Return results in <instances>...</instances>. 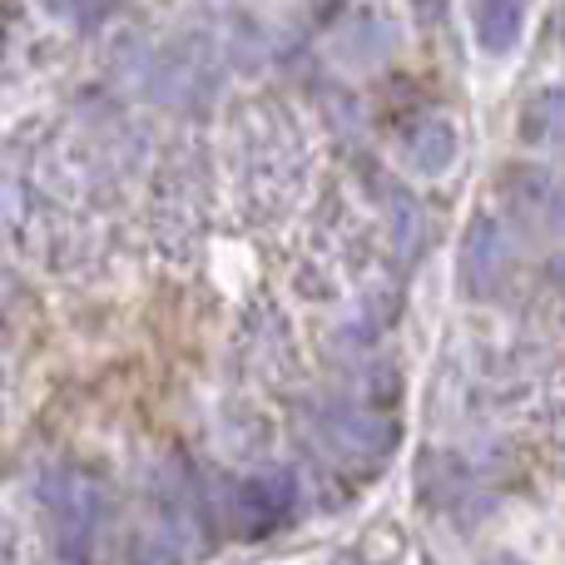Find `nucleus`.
I'll list each match as a JSON object with an SVG mask.
<instances>
[{
  "label": "nucleus",
  "instance_id": "nucleus-1",
  "mask_svg": "<svg viewBox=\"0 0 565 565\" xmlns=\"http://www.w3.org/2000/svg\"><path fill=\"white\" fill-rule=\"evenodd\" d=\"M75 184H55V154L25 139L0 145V238L25 248L40 264H60L75 248V228L60 199Z\"/></svg>",
  "mask_w": 565,
  "mask_h": 565
},
{
  "label": "nucleus",
  "instance_id": "nucleus-2",
  "mask_svg": "<svg viewBox=\"0 0 565 565\" xmlns=\"http://www.w3.org/2000/svg\"><path fill=\"white\" fill-rule=\"evenodd\" d=\"M302 174H308V149H302L298 125L274 105L248 109L238 119V184H244L248 214H288L302 194Z\"/></svg>",
  "mask_w": 565,
  "mask_h": 565
},
{
  "label": "nucleus",
  "instance_id": "nucleus-3",
  "mask_svg": "<svg viewBox=\"0 0 565 565\" xmlns=\"http://www.w3.org/2000/svg\"><path fill=\"white\" fill-rule=\"evenodd\" d=\"M40 501L50 516V541H55L65 565H95L105 551L109 531V491L79 467H50L40 481Z\"/></svg>",
  "mask_w": 565,
  "mask_h": 565
},
{
  "label": "nucleus",
  "instance_id": "nucleus-4",
  "mask_svg": "<svg viewBox=\"0 0 565 565\" xmlns=\"http://www.w3.org/2000/svg\"><path fill=\"white\" fill-rule=\"evenodd\" d=\"M129 85L154 95L159 105H204L218 89V55L209 40H174L159 50H139V70H129Z\"/></svg>",
  "mask_w": 565,
  "mask_h": 565
},
{
  "label": "nucleus",
  "instance_id": "nucleus-5",
  "mask_svg": "<svg viewBox=\"0 0 565 565\" xmlns=\"http://www.w3.org/2000/svg\"><path fill=\"white\" fill-rule=\"evenodd\" d=\"M308 422H312V431H318V447L328 451L332 461L358 467V471L382 467L387 451L397 447V422L372 407H358V402H342V397L318 402Z\"/></svg>",
  "mask_w": 565,
  "mask_h": 565
},
{
  "label": "nucleus",
  "instance_id": "nucleus-6",
  "mask_svg": "<svg viewBox=\"0 0 565 565\" xmlns=\"http://www.w3.org/2000/svg\"><path fill=\"white\" fill-rule=\"evenodd\" d=\"M292 501H298V487H292L288 471H278V467L254 471V477H244L234 487V497H228V521H234L238 536L258 541L292 516Z\"/></svg>",
  "mask_w": 565,
  "mask_h": 565
},
{
  "label": "nucleus",
  "instance_id": "nucleus-7",
  "mask_svg": "<svg viewBox=\"0 0 565 565\" xmlns=\"http://www.w3.org/2000/svg\"><path fill=\"white\" fill-rule=\"evenodd\" d=\"M501 278H507V234H501V224L491 214H481L471 224L467 244H461V288L487 302L497 298Z\"/></svg>",
  "mask_w": 565,
  "mask_h": 565
},
{
  "label": "nucleus",
  "instance_id": "nucleus-8",
  "mask_svg": "<svg viewBox=\"0 0 565 565\" xmlns=\"http://www.w3.org/2000/svg\"><path fill=\"white\" fill-rule=\"evenodd\" d=\"M402 159H407V169L422 179L447 174V169L457 164V129H451L441 115L417 119V125L402 135Z\"/></svg>",
  "mask_w": 565,
  "mask_h": 565
},
{
  "label": "nucleus",
  "instance_id": "nucleus-9",
  "mask_svg": "<svg viewBox=\"0 0 565 565\" xmlns=\"http://www.w3.org/2000/svg\"><path fill=\"white\" fill-rule=\"evenodd\" d=\"M507 189L526 209V218H536L546 234H565V184L556 174H546V169H511Z\"/></svg>",
  "mask_w": 565,
  "mask_h": 565
},
{
  "label": "nucleus",
  "instance_id": "nucleus-10",
  "mask_svg": "<svg viewBox=\"0 0 565 565\" xmlns=\"http://www.w3.org/2000/svg\"><path fill=\"white\" fill-rule=\"evenodd\" d=\"M477 15V40L491 55H507L521 40V25H526V0H477L471 6Z\"/></svg>",
  "mask_w": 565,
  "mask_h": 565
},
{
  "label": "nucleus",
  "instance_id": "nucleus-11",
  "mask_svg": "<svg viewBox=\"0 0 565 565\" xmlns=\"http://www.w3.org/2000/svg\"><path fill=\"white\" fill-rule=\"evenodd\" d=\"M521 135L526 145H565V95L561 89H541L526 105V119H521Z\"/></svg>",
  "mask_w": 565,
  "mask_h": 565
},
{
  "label": "nucleus",
  "instance_id": "nucleus-12",
  "mask_svg": "<svg viewBox=\"0 0 565 565\" xmlns=\"http://www.w3.org/2000/svg\"><path fill=\"white\" fill-rule=\"evenodd\" d=\"M50 10H60L65 20H75V25H89V20H105L109 10H115V0H45Z\"/></svg>",
  "mask_w": 565,
  "mask_h": 565
},
{
  "label": "nucleus",
  "instance_id": "nucleus-13",
  "mask_svg": "<svg viewBox=\"0 0 565 565\" xmlns=\"http://www.w3.org/2000/svg\"><path fill=\"white\" fill-rule=\"evenodd\" d=\"M10 308H15V288H10L6 268H0V338H6V328H10Z\"/></svg>",
  "mask_w": 565,
  "mask_h": 565
},
{
  "label": "nucleus",
  "instance_id": "nucleus-14",
  "mask_svg": "<svg viewBox=\"0 0 565 565\" xmlns=\"http://www.w3.org/2000/svg\"><path fill=\"white\" fill-rule=\"evenodd\" d=\"M451 0H412V10H417V20H427V25H437L441 15H447Z\"/></svg>",
  "mask_w": 565,
  "mask_h": 565
},
{
  "label": "nucleus",
  "instance_id": "nucleus-15",
  "mask_svg": "<svg viewBox=\"0 0 565 565\" xmlns=\"http://www.w3.org/2000/svg\"><path fill=\"white\" fill-rule=\"evenodd\" d=\"M10 561H15V546H10V531L0 526V565H10Z\"/></svg>",
  "mask_w": 565,
  "mask_h": 565
}]
</instances>
